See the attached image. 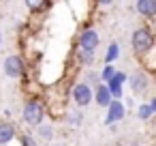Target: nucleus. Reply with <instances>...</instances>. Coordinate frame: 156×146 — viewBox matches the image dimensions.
I'll list each match as a JSON object with an SVG mask.
<instances>
[{"instance_id":"f257e3e1","label":"nucleus","mask_w":156,"mask_h":146,"mask_svg":"<svg viewBox=\"0 0 156 146\" xmlns=\"http://www.w3.org/2000/svg\"><path fill=\"white\" fill-rule=\"evenodd\" d=\"M130 47H133L135 56L141 58V60L145 56H150L156 50V32H154V28H150L145 24L135 28L133 35H130Z\"/></svg>"},{"instance_id":"f03ea898","label":"nucleus","mask_w":156,"mask_h":146,"mask_svg":"<svg viewBox=\"0 0 156 146\" xmlns=\"http://www.w3.org/2000/svg\"><path fill=\"white\" fill-rule=\"evenodd\" d=\"M45 118H47V105H45V101L39 99V97H30L24 103V107H22V120H24V125L37 129V127H41L45 122Z\"/></svg>"},{"instance_id":"7ed1b4c3","label":"nucleus","mask_w":156,"mask_h":146,"mask_svg":"<svg viewBox=\"0 0 156 146\" xmlns=\"http://www.w3.org/2000/svg\"><path fill=\"white\" fill-rule=\"evenodd\" d=\"M26 71H28V62L22 54H11L2 60V73L11 80H22L26 77Z\"/></svg>"},{"instance_id":"20e7f679","label":"nucleus","mask_w":156,"mask_h":146,"mask_svg":"<svg viewBox=\"0 0 156 146\" xmlns=\"http://www.w3.org/2000/svg\"><path fill=\"white\" fill-rule=\"evenodd\" d=\"M126 84L130 86V92H133V95L143 97V95H147V90H150V86H152V75H150L145 69H135V71L128 75Z\"/></svg>"},{"instance_id":"39448f33","label":"nucleus","mask_w":156,"mask_h":146,"mask_svg":"<svg viewBox=\"0 0 156 146\" xmlns=\"http://www.w3.org/2000/svg\"><path fill=\"white\" fill-rule=\"evenodd\" d=\"M69 97H71V101H73V105H75L77 110H83V107H88V105L92 103L94 92H92V88L81 80V82H75V84L71 86Z\"/></svg>"},{"instance_id":"423d86ee","label":"nucleus","mask_w":156,"mask_h":146,"mask_svg":"<svg viewBox=\"0 0 156 146\" xmlns=\"http://www.w3.org/2000/svg\"><path fill=\"white\" fill-rule=\"evenodd\" d=\"M101 45V37L96 32V28L92 26H83L79 37H77V50H83V52H96V47Z\"/></svg>"},{"instance_id":"0eeeda50","label":"nucleus","mask_w":156,"mask_h":146,"mask_svg":"<svg viewBox=\"0 0 156 146\" xmlns=\"http://www.w3.org/2000/svg\"><path fill=\"white\" fill-rule=\"evenodd\" d=\"M124 118H126V105H124V101H111L107 105V114H105L103 122H105V127H113V125H118Z\"/></svg>"},{"instance_id":"6e6552de","label":"nucleus","mask_w":156,"mask_h":146,"mask_svg":"<svg viewBox=\"0 0 156 146\" xmlns=\"http://www.w3.org/2000/svg\"><path fill=\"white\" fill-rule=\"evenodd\" d=\"M126 80H128V75L124 73V71H118L109 82H107V88H109V92H111V97H113V101H122V97H124V84H126Z\"/></svg>"},{"instance_id":"1a4fd4ad","label":"nucleus","mask_w":156,"mask_h":146,"mask_svg":"<svg viewBox=\"0 0 156 146\" xmlns=\"http://www.w3.org/2000/svg\"><path fill=\"white\" fill-rule=\"evenodd\" d=\"M135 11L143 20H156V0H137Z\"/></svg>"},{"instance_id":"9d476101","label":"nucleus","mask_w":156,"mask_h":146,"mask_svg":"<svg viewBox=\"0 0 156 146\" xmlns=\"http://www.w3.org/2000/svg\"><path fill=\"white\" fill-rule=\"evenodd\" d=\"M17 140V129L11 120H0V146H7Z\"/></svg>"},{"instance_id":"9b49d317","label":"nucleus","mask_w":156,"mask_h":146,"mask_svg":"<svg viewBox=\"0 0 156 146\" xmlns=\"http://www.w3.org/2000/svg\"><path fill=\"white\" fill-rule=\"evenodd\" d=\"M92 92H94V99H92V101H94L98 107H105V110H107V105L113 101V97H111L107 84H98L96 88H92Z\"/></svg>"},{"instance_id":"f8f14e48","label":"nucleus","mask_w":156,"mask_h":146,"mask_svg":"<svg viewBox=\"0 0 156 146\" xmlns=\"http://www.w3.org/2000/svg\"><path fill=\"white\" fill-rule=\"evenodd\" d=\"M24 5L32 15H43L45 11H49L54 7V2H49V0H26Z\"/></svg>"},{"instance_id":"ddd939ff","label":"nucleus","mask_w":156,"mask_h":146,"mask_svg":"<svg viewBox=\"0 0 156 146\" xmlns=\"http://www.w3.org/2000/svg\"><path fill=\"white\" fill-rule=\"evenodd\" d=\"M75 60L79 67H83L86 71L94 67V60H96V52H83V50H77L75 52Z\"/></svg>"},{"instance_id":"4468645a","label":"nucleus","mask_w":156,"mask_h":146,"mask_svg":"<svg viewBox=\"0 0 156 146\" xmlns=\"http://www.w3.org/2000/svg\"><path fill=\"white\" fill-rule=\"evenodd\" d=\"M62 116H64L66 125H69V127H73V129L81 127V122H83V114H81L79 110H66Z\"/></svg>"},{"instance_id":"2eb2a0df","label":"nucleus","mask_w":156,"mask_h":146,"mask_svg":"<svg viewBox=\"0 0 156 146\" xmlns=\"http://www.w3.org/2000/svg\"><path fill=\"white\" fill-rule=\"evenodd\" d=\"M118 58H120V43L111 41V43L107 45V50H105V58H103V62H105V65H113Z\"/></svg>"},{"instance_id":"dca6fc26","label":"nucleus","mask_w":156,"mask_h":146,"mask_svg":"<svg viewBox=\"0 0 156 146\" xmlns=\"http://www.w3.org/2000/svg\"><path fill=\"white\" fill-rule=\"evenodd\" d=\"M137 118H139L141 122H147V120H152V118H154V114H152V110H150L147 101H141V103L137 105Z\"/></svg>"},{"instance_id":"f3484780","label":"nucleus","mask_w":156,"mask_h":146,"mask_svg":"<svg viewBox=\"0 0 156 146\" xmlns=\"http://www.w3.org/2000/svg\"><path fill=\"white\" fill-rule=\"evenodd\" d=\"M17 142L20 146H39V140L30 131H17Z\"/></svg>"},{"instance_id":"a211bd4d","label":"nucleus","mask_w":156,"mask_h":146,"mask_svg":"<svg viewBox=\"0 0 156 146\" xmlns=\"http://www.w3.org/2000/svg\"><path fill=\"white\" fill-rule=\"evenodd\" d=\"M115 73H118L115 65H103V69L98 71V75H101V82H103V84H107V82H109Z\"/></svg>"},{"instance_id":"6ab92c4d","label":"nucleus","mask_w":156,"mask_h":146,"mask_svg":"<svg viewBox=\"0 0 156 146\" xmlns=\"http://www.w3.org/2000/svg\"><path fill=\"white\" fill-rule=\"evenodd\" d=\"M37 133L41 135V140H43V142H51V137H54V125L43 122L41 127H37Z\"/></svg>"},{"instance_id":"aec40b11","label":"nucleus","mask_w":156,"mask_h":146,"mask_svg":"<svg viewBox=\"0 0 156 146\" xmlns=\"http://www.w3.org/2000/svg\"><path fill=\"white\" fill-rule=\"evenodd\" d=\"M83 82H86L90 88H96L98 84H103V82H101V75H98V71H94V69H88V71H86V80H83Z\"/></svg>"},{"instance_id":"412c9836","label":"nucleus","mask_w":156,"mask_h":146,"mask_svg":"<svg viewBox=\"0 0 156 146\" xmlns=\"http://www.w3.org/2000/svg\"><path fill=\"white\" fill-rule=\"evenodd\" d=\"M147 105H150V110H152V114L156 116V95H154V97H150V101H147Z\"/></svg>"},{"instance_id":"4be33fe9","label":"nucleus","mask_w":156,"mask_h":146,"mask_svg":"<svg viewBox=\"0 0 156 146\" xmlns=\"http://www.w3.org/2000/svg\"><path fill=\"white\" fill-rule=\"evenodd\" d=\"M0 45H2V35H0Z\"/></svg>"}]
</instances>
